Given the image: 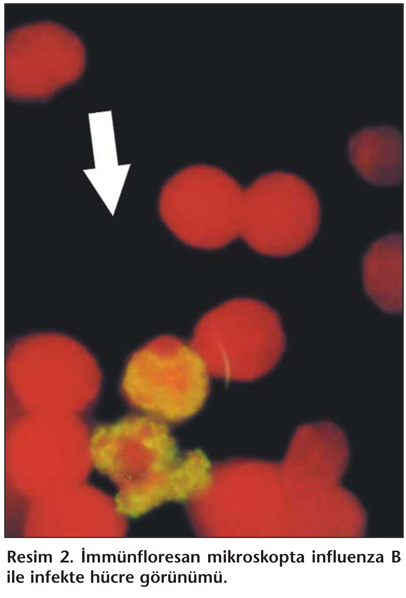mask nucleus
<instances>
[{
    "label": "nucleus",
    "instance_id": "2",
    "mask_svg": "<svg viewBox=\"0 0 406 598\" xmlns=\"http://www.w3.org/2000/svg\"><path fill=\"white\" fill-rule=\"evenodd\" d=\"M209 374L191 343L164 335L131 355L122 378V392L144 415L161 422L179 421L203 405Z\"/></svg>",
    "mask_w": 406,
    "mask_h": 598
},
{
    "label": "nucleus",
    "instance_id": "6",
    "mask_svg": "<svg viewBox=\"0 0 406 598\" xmlns=\"http://www.w3.org/2000/svg\"><path fill=\"white\" fill-rule=\"evenodd\" d=\"M85 65L82 40L55 22L19 26L4 40V89L15 99L48 98L76 82Z\"/></svg>",
    "mask_w": 406,
    "mask_h": 598
},
{
    "label": "nucleus",
    "instance_id": "3",
    "mask_svg": "<svg viewBox=\"0 0 406 598\" xmlns=\"http://www.w3.org/2000/svg\"><path fill=\"white\" fill-rule=\"evenodd\" d=\"M243 192L237 180L221 168L194 164L166 181L159 213L184 243L201 249L220 248L240 236Z\"/></svg>",
    "mask_w": 406,
    "mask_h": 598
},
{
    "label": "nucleus",
    "instance_id": "1",
    "mask_svg": "<svg viewBox=\"0 0 406 598\" xmlns=\"http://www.w3.org/2000/svg\"><path fill=\"white\" fill-rule=\"evenodd\" d=\"M190 343L210 374L228 380H252L269 372L280 360L285 335L271 307L240 298L206 313Z\"/></svg>",
    "mask_w": 406,
    "mask_h": 598
},
{
    "label": "nucleus",
    "instance_id": "7",
    "mask_svg": "<svg viewBox=\"0 0 406 598\" xmlns=\"http://www.w3.org/2000/svg\"><path fill=\"white\" fill-rule=\"evenodd\" d=\"M165 427L164 422L140 415L98 428L90 438L91 461L119 484L120 491L142 486L177 460Z\"/></svg>",
    "mask_w": 406,
    "mask_h": 598
},
{
    "label": "nucleus",
    "instance_id": "5",
    "mask_svg": "<svg viewBox=\"0 0 406 598\" xmlns=\"http://www.w3.org/2000/svg\"><path fill=\"white\" fill-rule=\"evenodd\" d=\"M17 393L47 411L85 406L100 387V371L91 354L61 336L29 337L14 346L9 361ZM61 411V410H60Z\"/></svg>",
    "mask_w": 406,
    "mask_h": 598
},
{
    "label": "nucleus",
    "instance_id": "4",
    "mask_svg": "<svg viewBox=\"0 0 406 598\" xmlns=\"http://www.w3.org/2000/svg\"><path fill=\"white\" fill-rule=\"evenodd\" d=\"M320 220L318 196L298 175L272 171L244 189L240 236L261 254L281 257L302 250Z\"/></svg>",
    "mask_w": 406,
    "mask_h": 598
},
{
    "label": "nucleus",
    "instance_id": "9",
    "mask_svg": "<svg viewBox=\"0 0 406 598\" xmlns=\"http://www.w3.org/2000/svg\"><path fill=\"white\" fill-rule=\"evenodd\" d=\"M363 284L370 299L383 311L403 307V240L389 234L375 241L363 259Z\"/></svg>",
    "mask_w": 406,
    "mask_h": 598
},
{
    "label": "nucleus",
    "instance_id": "8",
    "mask_svg": "<svg viewBox=\"0 0 406 598\" xmlns=\"http://www.w3.org/2000/svg\"><path fill=\"white\" fill-rule=\"evenodd\" d=\"M349 160L362 178L375 185L402 181L403 136L391 125L364 127L348 141Z\"/></svg>",
    "mask_w": 406,
    "mask_h": 598
}]
</instances>
